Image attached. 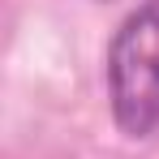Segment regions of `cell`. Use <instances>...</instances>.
Wrapping results in <instances>:
<instances>
[{
	"label": "cell",
	"instance_id": "obj_1",
	"mask_svg": "<svg viewBox=\"0 0 159 159\" xmlns=\"http://www.w3.org/2000/svg\"><path fill=\"white\" fill-rule=\"evenodd\" d=\"M107 99L125 138H151L159 129V0H146L112 34Z\"/></svg>",
	"mask_w": 159,
	"mask_h": 159
}]
</instances>
